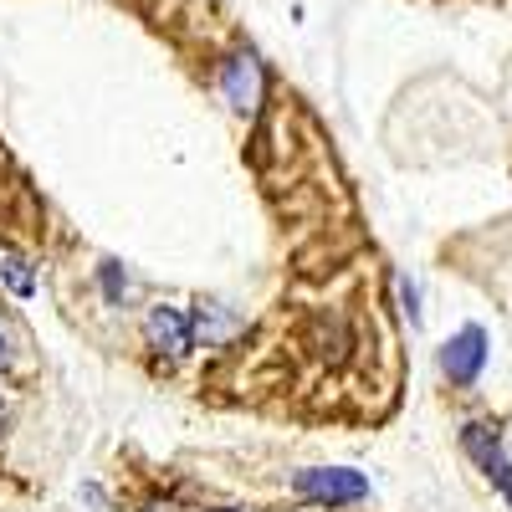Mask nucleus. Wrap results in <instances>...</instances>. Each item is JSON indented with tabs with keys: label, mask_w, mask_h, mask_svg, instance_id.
<instances>
[{
	"label": "nucleus",
	"mask_w": 512,
	"mask_h": 512,
	"mask_svg": "<svg viewBox=\"0 0 512 512\" xmlns=\"http://www.w3.org/2000/svg\"><path fill=\"white\" fill-rule=\"evenodd\" d=\"M482 364H487V333L482 328H461L441 349V369H446L451 384H472L482 374Z\"/></svg>",
	"instance_id": "nucleus-1"
},
{
	"label": "nucleus",
	"mask_w": 512,
	"mask_h": 512,
	"mask_svg": "<svg viewBox=\"0 0 512 512\" xmlns=\"http://www.w3.org/2000/svg\"><path fill=\"white\" fill-rule=\"evenodd\" d=\"M297 487H303L313 502H359L369 492V482L359 472H303Z\"/></svg>",
	"instance_id": "nucleus-2"
},
{
	"label": "nucleus",
	"mask_w": 512,
	"mask_h": 512,
	"mask_svg": "<svg viewBox=\"0 0 512 512\" xmlns=\"http://www.w3.org/2000/svg\"><path fill=\"white\" fill-rule=\"evenodd\" d=\"M466 451H472L477 461H482V472L497 482V492L512 502V466H507V456H502V446H497V436H487V425H466Z\"/></svg>",
	"instance_id": "nucleus-3"
},
{
	"label": "nucleus",
	"mask_w": 512,
	"mask_h": 512,
	"mask_svg": "<svg viewBox=\"0 0 512 512\" xmlns=\"http://www.w3.org/2000/svg\"><path fill=\"white\" fill-rule=\"evenodd\" d=\"M144 328H149V344L164 349L169 359L190 354V318L180 308H149V323Z\"/></svg>",
	"instance_id": "nucleus-4"
},
{
	"label": "nucleus",
	"mask_w": 512,
	"mask_h": 512,
	"mask_svg": "<svg viewBox=\"0 0 512 512\" xmlns=\"http://www.w3.org/2000/svg\"><path fill=\"white\" fill-rule=\"evenodd\" d=\"M226 98H231L236 113H256V103H262V67H256V57H231Z\"/></svg>",
	"instance_id": "nucleus-5"
},
{
	"label": "nucleus",
	"mask_w": 512,
	"mask_h": 512,
	"mask_svg": "<svg viewBox=\"0 0 512 512\" xmlns=\"http://www.w3.org/2000/svg\"><path fill=\"white\" fill-rule=\"evenodd\" d=\"M0 272H6V282H11V292H21V297L31 292V272H26V267L16 262V256H11V262H6V267H0Z\"/></svg>",
	"instance_id": "nucleus-6"
},
{
	"label": "nucleus",
	"mask_w": 512,
	"mask_h": 512,
	"mask_svg": "<svg viewBox=\"0 0 512 512\" xmlns=\"http://www.w3.org/2000/svg\"><path fill=\"white\" fill-rule=\"evenodd\" d=\"M400 297H405V313H410V323H415V318H420V313H415V287H410L405 277H400Z\"/></svg>",
	"instance_id": "nucleus-7"
},
{
	"label": "nucleus",
	"mask_w": 512,
	"mask_h": 512,
	"mask_svg": "<svg viewBox=\"0 0 512 512\" xmlns=\"http://www.w3.org/2000/svg\"><path fill=\"white\" fill-rule=\"evenodd\" d=\"M103 282H108V297H113V303H118V297H123V282H118V267H108V272H103Z\"/></svg>",
	"instance_id": "nucleus-8"
},
{
	"label": "nucleus",
	"mask_w": 512,
	"mask_h": 512,
	"mask_svg": "<svg viewBox=\"0 0 512 512\" xmlns=\"http://www.w3.org/2000/svg\"><path fill=\"white\" fill-rule=\"evenodd\" d=\"M0 364H6V338H0Z\"/></svg>",
	"instance_id": "nucleus-9"
}]
</instances>
